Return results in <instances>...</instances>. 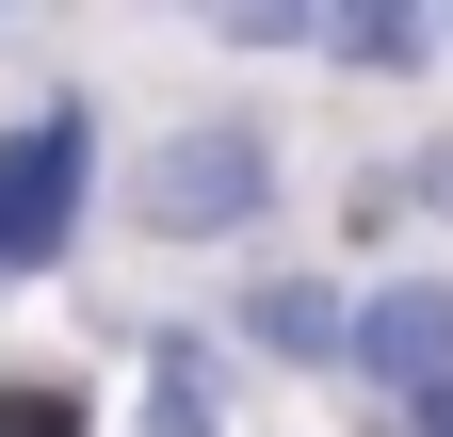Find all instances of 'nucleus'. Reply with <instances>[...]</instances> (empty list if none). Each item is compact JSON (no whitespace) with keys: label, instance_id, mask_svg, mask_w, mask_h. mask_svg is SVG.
Returning <instances> with one entry per match:
<instances>
[{"label":"nucleus","instance_id":"obj_5","mask_svg":"<svg viewBox=\"0 0 453 437\" xmlns=\"http://www.w3.org/2000/svg\"><path fill=\"white\" fill-rule=\"evenodd\" d=\"M0 437H81V405L65 389H0Z\"/></svg>","mask_w":453,"mask_h":437},{"label":"nucleus","instance_id":"obj_2","mask_svg":"<svg viewBox=\"0 0 453 437\" xmlns=\"http://www.w3.org/2000/svg\"><path fill=\"white\" fill-rule=\"evenodd\" d=\"M65 211H81V114H33L0 146V276L65 259Z\"/></svg>","mask_w":453,"mask_h":437},{"label":"nucleus","instance_id":"obj_3","mask_svg":"<svg viewBox=\"0 0 453 437\" xmlns=\"http://www.w3.org/2000/svg\"><path fill=\"white\" fill-rule=\"evenodd\" d=\"M357 356L388 372V389L421 372V405H437V389H453V292H388V308L357 324Z\"/></svg>","mask_w":453,"mask_h":437},{"label":"nucleus","instance_id":"obj_1","mask_svg":"<svg viewBox=\"0 0 453 437\" xmlns=\"http://www.w3.org/2000/svg\"><path fill=\"white\" fill-rule=\"evenodd\" d=\"M259 195H275V146H259L243 114H211V130H179V146H146V227H243Z\"/></svg>","mask_w":453,"mask_h":437},{"label":"nucleus","instance_id":"obj_6","mask_svg":"<svg viewBox=\"0 0 453 437\" xmlns=\"http://www.w3.org/2000/svg\"><path fill=\"white\" fill-rule=\"evenodd\" d=\"M437 437H453V389H437Z\"/></svg>","mask_w":453,"mask_h":437},{"label":"nucleus","instance_id":"obj_4","mask_svg":"<svg viewBox=\"0 0 453 437\" xmlns=\"http://www.w3.org/2000/svg\"><path fill=\"white\" fill-rule=\"evenodd\" d=\"M259 341H275V356H324L340 308H324V292H259Z\"/></svg>","mask_w":453,"mask_h":437}]
</instances>
